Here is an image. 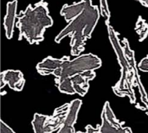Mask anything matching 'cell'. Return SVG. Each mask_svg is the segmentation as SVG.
I'll return each instance as SVG.
<instances>
[{
    "mask_svg": "<svg viewBox=\"0 0 148 133\" xmlns=\"http://www.w3.org/2000/svg\"><path fill=\"white\" fill-rule=\"evenodd\" d=\"M60 14L69 23L56 36L55 42L59 43L64 38L69 36L71 55H81L87 40L91 37L99 20L100 10L97 5H93L91 0H81L71 5H64Z\"/></svg>",
    "mask_w": 148,
    "mask_h": 133,
    "instance_id": "cell-2",
    "label": "cell"
},
{
    "mask_svg": "<svg viewBox=\"0 0 148 133\" xmlns=\"http://www.w3.org/2000/svg\"><path fill=\"white\" fill-rule=\"evenodd\" d=\"M82 105L79 99L57 108L52 115L34 114L32 126L34 133H75L74 125Z\"/></svg>",
    "mask_w": 148,
    "mask_h": 133,
    "instance_id": "cell-5",
    "label": "cell"
},
{
    "mask_svg": "<svg viewBox=\"0 0 148 133\" xmlns=\"http://www.w3.org/2000/svg\"><path fill=\"white\" fill-rule=\"evenodd\" d=\"M105 24L110 42L121 67V77L116 84L112 87L113 91L119 97L129 98L131 104L135 105L136 108L148 115V97L138 73L134 51L131 50L127 39L119 40V33L115 32L110 22Z\"/></svg>",
    "mask_w": 148,
    "mask_h": 133,
    "instance_id": "cell-1",
    "label": "cell"
},
{
    "mask_svg": "<svg viewBox=\"0 0 148 133\" xmlns=\"http://www.w3.org/2000/svg\"><path fill=\"white\" fill-rule=\"evenodd\" d=\"M17 0H13L7 3L6 5V14L4 18V28L5 35L7 39L10 40L13 36L14 27L16 24V20H17Z\"/></svg>",
    "mask_w": 148,
    "mask_h": 133,
    "instance_id": "cell-9",
    "label": "cell"
},
{
    "mask_svg": "<svg viewBox=\"0 0 148 133\" xmlns=\"http://www.w3.org/2000/svg\"><path fill=\"white\" fill-rule=\"evenodd\" d=\"M0 133H16L12 128L5 124L3 121L1 120L0 122Z\"/></svg>",
    "mask_w": 148,
    "mask_h": 133,
    "instance_id": "cell-12",
    "label": "cell"
},
{
    "mask_svg": "<svg viewBox=\"0 0 148 133\" xmlns=\"http://www.w3.org/2000/svg\"><path fill=\"white\" fill-rule=\"evenodd\" d=\"M85 132L77 133H133L132 129L124 126V122H120L113 112L109 102H105L101 112V123L94 128L90 125L86 126Z\"/></svg>",
    "mask_w": 148,
    "mask_h": 133,
    "instance_id": "cell-6",
    "label": "cell"
},
{
    "mask_svg": "<svg viewBox=\"0 0 148 133\" xmlns=\"http://www.w3.org/2000/svg\"><path fill=\"white\" fill-rule=\"evenodd\" d=\"M100 5H101V15L103 17L105 18V22H110V11L108 9V5L107 0H100Z\"/></svg>",
    "mask_w": 148,
    "mask_h": 133,
    "instance_id": "cell-10",
    "label": "cell"
},
{
    "mask_svg": "<svg viewBox=\"0 0 148 133\" xmlns=\"http://www.w3.org/2000/svg\"><path fill=\"white\" fill-rule=\"evenodd\" d=\"M25 84L23 73L18 70H7L1 73V88L8 85L15 91H21Z\"/></svg>",
    "mask_w": 148,
    "mask_h": 133,
    "instance_id": "cell-8",
    "label": "cell"
},
{
    "mask_svg": "<svg viewBox=\"0 0 148 133\" xmlns=\"http://www.w3.org/2000/svg\"><path fill=\"white\" fill-rule=\"evenodd\" d=\"M136 1L140 3L141 5H143V6L148 7V0H136Z\"/></svg>",
    "mask_w": 148,
    "mask_h": 133,
    "instance_id": "cell-13",
    "label": "cell"
},
{
    "mask_svg": "<svg viewBox=\"0 0 148 133\" xmlns=\"http://www.w3.org/2000/svg\"><path fill=\"white\" fill-rule=\"evenodd\" d=\"M53 25L48 3L41 0L34 5H28L17 16L16 27L20 31L18 40L25 39L30 44H38L44 40L47 28Z\"/></svg>",
    "mask_w": 148,
    "mask_h": 133,
    "instance_id": "cell-4",
    "label": "cell"
},
{
    "mask_svg": "<svg viewBox=\"0 0 148 133\" xmlns=\"http://www.w3.org/2000/svg\"><path fill=\"white\" fill-rule=\"evenodd\" d=\"M101 66V60L97 56L87 53L77 56L73 60L66 56L62 58L49 56L38 63L36 69L41 75H53L56 80H60L79 74L95 71Z\"/></svg>",
    "mask_w": 148,
    "mask_h": 133,
    "instance_id": "cell-3",
    "label": "cell"
},
{
    "mask_svg": "<svg viewBox=\"0 0 148 133\" xmlns=\"http://www.w3.org/2000/svg\"><path fill=\"white\" fill-rule=\"evenodd\" d=\"M95 71L79 74L71 78L56 80L55 82L60 92L67 95L77 94L80 96H84L89 89V83L95 78Z\"/></svg>",
    "mask_w": 148,
    "mask_h": 133,
    "instance_id": "cell-7",
    "label": "cell"
},
{
    "mask_svg": "<svg viewBox=\"0 0 148 133\" xmlns=\"http://www.w3.org/2000/svg\"><path fill=\"white\" fill-rule=\"evenodd\" d=\"M138 69L143 72L148 73V55L140 60L138 64Z\"/></svg>",
    "mask_w": 148,
    "mask_h": 133,
    "instance_id": "cell-11",
    "label": "cell"
}]
</instances>
